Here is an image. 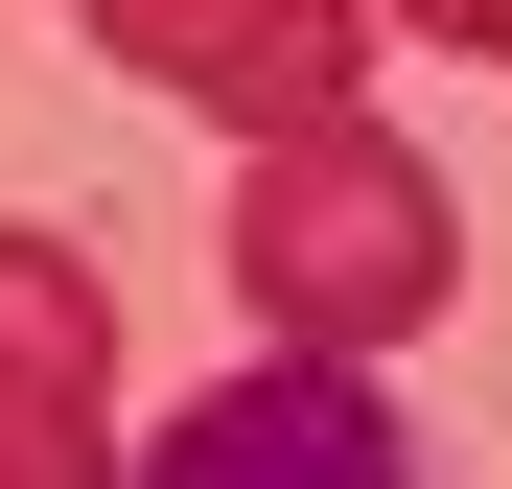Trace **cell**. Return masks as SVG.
<instances>
[{
	"instance_id": "6da1fadb",
	"label": "cell",
	"mask_w": 512,
	"mask_h": 489,
	"mask_svg": "<svg viewBox=\"0 0 512 489\" xmlns=\"http://www.w3.org/2000/svg\"><path fill=\"white\" fill-rule=\"evenodd\" d=\"M443 280H466V210H443L419 140H373V117H256V187H233L256 350H419Z\"/></svg>"
},
{
	"instance_id": "7a4b0ae2",
	"label": "cell",
	"mask_w": 512,
	"mask_h": 489,
	"mask_svg": "<svg viewBox=\"0 0 512 489\" xmlns=\"http://www.w3.org/2000/svg\"><path fill=\"white\" fill-rule=\"evenodd\" d=\"M140 489H443V443L373 350H256L233 396H187L140 443Z\"/></svg>"
},
{
	"instance_id": "3957f363",
	"label": "cell",
	"mask_w": 512,
	"mask_h": 489,
	"mask_svg": "<svg viewBox=\"0 0 512 489\" xmlns=\"http://www.w3.org/2000/svg\"><path fill=\"white\" fill-rule=\"evenodd\" d=\"M94 47L163 70V94H210V117H350L373 0H94Z\"/></svg>"
},
{
	"instance_id": "277c9868",
	"label": "cell",
	"mask_w": 512,
	"mask_h": 489,
	"mask_svg": "<svg viewBox=\"0 0 512 489\" xmlns=\"http://www.w3.org/2000/svg\"><path fill=\"white\" fill-rule=\"evenodd\" d=\"M94 373H117V280L70 233H0V489H94Z\"/></svg>"
},
{
	"instance_id": "5b68a950",
	"label": "cell",
	"mask_w": 512,
	"mask_h": 489,
	"mask_svg": "<svg viewBox=\"0 0 512 489\" xmlns=\"http://www.w3.org/2000/svg\"><path fill=\"white\" fill-rule=\"evenodd\" d=\"M373 24H419V47H466V70H512V0H373Z\"/></svg>"
}]
</instances>
